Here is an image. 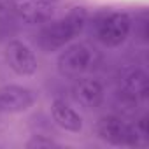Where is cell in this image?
Instances as JSON below:
<instances>
[{"label":"cell","instance_id":"52a82bcc","mask_svg":"<svg viewBox=\"0 0 149 149\" xmlns=\"http://www.w3.org/2000/svg\"><path fill=\"white\" fill-rule=\"evenodd\" d=\"M147 91H149V86H147V76L144 70L130 68L121 76L119 93L126 104L137 105L140 100H146Z\"/></svg>","mask_w":149,"mask_h":149},{"label":"cell","instance_id":"30bf717a","mask_svg":"<svg viewBox=\"0 0 149 149\" xmlns=\"http://www.w3.org/2000/svg\"><path fill=\"white\" fill-rule=\"evenodd\" d=\"M51 118L53 121L65 132L70 133H79L83 130V118L79 116V112L70 107L65 100L54 98L51 104Z\"/></svg>","mask_w":149,"mask_h":149},{"label":"cell","instance_id":"6da1fadb","mask_svg":"<svg viewBox=\"0 0 149 149\" xmlns=\"http://www.w3.org/2000/svg\"><path fill=\"white\" fill-rule=\"evenodd\" d=\"M84 25H86V11L83 7L70 11L61 19L46 21V25L40 28L37 35L39 47L46 53L61 51L83 32Z\"/></svg>","mask_w":149,"mask_h":149},{"label":"cell","instance_id":"7c38bea8","mask_svg":"<svg viewBox=\"0 0 149 149\" xmlns=\"http://www.w3.org/2000/svg\"><path fill=\"white\" fill-rule=\"evenodd\" d=\"M133 126H135V132L139 133V137H140V139H144V140H147V139H149V135H147V133H149V132H147V118H146V116H142V118L133 125Z\"/></svg>","mask_w":149,"mask_h":149},{"label":"cell","instance_id":"9c48e42d","mask_svg":"<svg viewBox=\"0 0 149 149\" xmlns=\"http://www.w3.org/2000/svg\"><path fill=\"white\" fill-rule=\"evenodd\" d=\"M104 88L97 79L91 77H79L74 86V98L86 109H97L104 102Z\"/></svg>","mask_w":149,"mask_h":149},{"label":"cell","instance_id":"8fae6325","mask_svg":"<svg viewBox=\"0 0 149 149\" xmlns=\"http://www.w3.org/2000/svg\"><path fill=\"white\" fill-rule=\"evenodd\" d=\"M25 147H28V149H53V147H60V144L46 135H33L30 140H26Z\"/></svg>","mask_w":149,"mask_h":149},{"label":"cell","instance_id":"5b68a950","mask_svg":"<svg viewBox=\"0 0 149 149\" xmlns=\"http://www.w3.org/2000/svg\"><path fill=\"white\" fill-rule=\"evenodd\" d=\"M6 61H7L9 68L14 74L23 76V77L33 76L39 68L35 53L32 51V47H28L21 40L7 42V46H6Z\"/></svg>","mask_w":149,"mask_h":149},{"label":"cell","instance_id":"277c9868","mask_svg":"<svg viewBox=\"0 0 149 149\" xmlns=\"http://www.w3.org/2000/svg\"><path fill=\"white\" fill-rule=\"evenodd\" d=\"M132 32V19L125 13L104 14L97 23V37L107 47L121 46Z\"/></svg>","mask_w":149,"mask_h":149},{"label":"cell","instance_id":"4fadbf2b","mask_svg":"<svg viewBox=\"0 0 149 149\" xmlns=\"http://www.w3.org/2000/svg\"><path fill=\"white\" fill-rule=\"evenodd\" d=\"M46 2H49V4H54V2H56V0H46Z\"/></svg>","mask_w":149,"mask_h":149},{"label":"cell","instance_id":"8992f818","mask_svg":"<svg viewBox=\"0 0 149 149\" xmlns=\"http://www.w3.org/2000/svg\"><path fill=\"white\" fill-rule=\"evenodd\" d=\"M35 102V95L30 88L19 84H6L0 88V112L19 114L28 111Z\"/></svg>","mask_w":149,"mask_h":149},{"label":"cell","instance_id":"ba28073f","mask_svg":"<svg viewBox=\"0 0 149 149\" xmlns=\"http://www.w3.org/2000/svg\"><path fill=\"white\" fill-rule=\"evenodd\" d=\"M13 11L26 23H46L53 16V6L46 0H9Z\"/></svg>","mask_w":149,"mask_h":149},{"label":"cell","instance_id":"7a4b0ae2","mask_svg":"<svg viewBox=\"0 0 149 149\" xmlns=\"http://www.w3.org/2000/svg\"><path fill=\"white\" fill-rule=\"evenodd\" d=\"M95 61V53L88 44H67L56 61V68L61 77L79 79L91 68Z\"/></svg>","mask_w":149,"mask_h":149},{"label":"cell","instance_id":"3957f363","mask_svg":"<svg viewBox=\"0 0 149 149\" xmlns=\"http://www.w3.org/2000/svg\"><path fill=\"white\" fill-rule=\"evenodd\" d=\"M95 132L104 142H107L111 146L133 147V146H139V142H140V137L135 132V126L128 125L119 116H104V118H100L97 121Z\"/></svg>","mask_w":149,"mask_h":149}]
</instances>
